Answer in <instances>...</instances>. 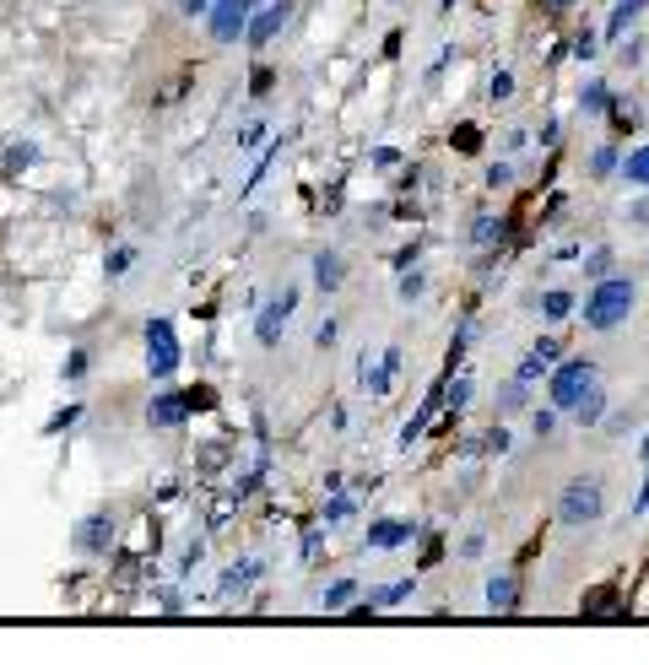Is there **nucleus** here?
<instances>
[{"instance_id": "1", "label": "nucleus", "mask_w": 649, "mask_h": 665, "mask_svg": "<svg viewBox=\"0 0 649 665\" xmlns=\"http://www.w3.org/2000/svg\"><path fill=\"white\" fill-rule=\"evenodd\" d=\"M633 303H639V292H633L628 276H601L585 298V325L590 330H617L622 319L633 314Z\"/></svg>"}, {"instance_id": "2", "label": "nucleus", "mask_w": 649, "mask_h": 665, "mask_svg": "<svg viewBox=\"0 0 649 665\" xmlns=\"http://www.w3.org/2000/svg\"><path fill=\"white\" fill-rule=\"evenodd\" d=\"M606 514V487H601V476H574L563 492H558V520L563 525H595Z\"/></svg>"}, {"instance_id": "3", "label": "nucleus", "mask_w": 649, "mask_h": 665, "mask_svg": "<svg viewBox=\"0 0 649 665\" xmlns=\"http://www.w3.org/2000/svg\"><path fill=\"white\" fill-rule=\"evenodd\" d=\"M179 363H184V352H179L174 319H163V314L147 319V374H152V379H174Z\"/></svg>"}, {"instance_id": "4", "label": "nucleus", "mask_w": 649, "mask_h": 665, "mask_svg": "<svg viewBox=\"0 0 649 665\" xmlns=\"http://www.w3.org/2000/svg\"><path fill=\"white\" fill-rule=\"evenodd\" d=\"M595 384H601V379H595V363H590V357H568L558 374H547V390H552V406H558V411H574L579 395L595 390Z\"/></svg>"}, {"instance_id": "5", "label": "nucleus", "mask_w": 649, "mask_h": 665, "mask_svg": "<svg viewBox=\"0 0 649 665\" xmlns=\"http://www.w3.org/2000/svg\"><path fill=\"white\" fill-rule=\"evenodd\" d=\"M260 11V0H211L206 11V33L211 44H238L249 33V17Z\"/></svg>"}, {"instance_id": "6", "label": "nucleus", "mask_w": 649, "mask_h": 665, "mask_svg": "<svg viewBox=\"0 0 649 665\" xmlns=\"http://www.w3.org/2000/svg\"><path fill=\"white\" fill-rule=\"evenodd\" d=\"M298 309V292L287 287V292H276V298L266 303V309L255 314V341L260 347H282V336H287V319H293Z\"/></svg>"}, {"instance_id": "7", "label": "nucleus", "mask_w": 649, "mask_h": 665, "mask_svg": "<svg viewBox=\"0 0 649 665\" xmlns=\"http://www.w3.org/2000/svg\"><path fill=\"white\" fill-rule=\"evenodd\" d=\"M71 547L82 552V557H103V552L114 547V514H109V509H98V514H87V520H76Z\"/></svg>"}, {"instance_id": "8", "label": "nucleus", "mask_w": 649, "mask_h": 665, "mask_svg": "<svg viewBox=\"0 0 649 665\" xmlns=\"http://www.w3.org/2000/svg\"><path fill=\"white\" fill-rule=\"evenodd\" d=\"M287 22H293V0H271V6H260L255 17H249V33H244V44H249V49H266L271 38L287 28Z\"/></svg>"}, {"instance_id": "9", "label": "nucleus", "mask_w": 649, "mask_h": 665, "mask_svg": "<svg viewBox=\"0 0 649 665\" xmlns=\"http://www.w3.org/2000/svg\"><path fill=\"white\" fill-rule=\"evenodd\" d=\"M190 390H163V395H152V406H147V422L157 433H168V428H184L190 422Z\"/></svg>"}, {"instance_id": "10", "label": "nucleus", "mask_w": 649, "mask_h": 665, "mask_svg": "<svg viewBox=\"0 0 649 665\" xmlns=\"http://www.w3.org/2000/svg\"><path fill=\"white\" fill-rule=\"evenodd\" d=\"M412 536H417L412 520H374V525H368L363 547L368 552H401V547H412Z\"/></svg>"}, {"instance_id": "11", "label": "nucleus", "mask_w": 649, "mask_h": 665, "mask_svg": "<svg viewBox=\"0 0 649 665\" xmlns=\"http://www.w3.org/2000/svg\"><path fill=\"white\" fill-rule=\"evenodd\" d=\"M341 282H347V260H341L336 249H320V255H314V287L341 292Z\"/></svg>"}, {"instance_id": "12", "label": "nucleus", "mask_w": 649, "mask_h": 665, "mask_svg": "<svg viewBox=\"0 0 649 665\" xmlns=\"http://www.w3.org/2000/svg\"><path fill=\"white\" fill-rule=\"evenodd\" d=\"M260 574H266V563H260V557H238V563L228 568V574H222V584H217V590H222V595H244L249 584L260 579Z\"/></svg>"}, {"instance_id": "13", "label": "nucleus", "mask_w": 649, "mask_h": 665, "mask_svg": "<svg viewBox=\"0 0 649 665\" xmlns=\"http://www.w3.org/2000/svg\"><path fill=\"white\" fill-rule=\"evenodd\" d=\"M487 611H498V617L520 611V584H514L509 574H493V579H487Z\"/></svg>"}, {"instance_id": "14", "label": "nucleus", "mask_w": 649, "mask_h": 665, "mask_svg": "<svg viewBox=\"0 0 649 665\" xmlns=\"http://www.w3.org/2000/svg\"><path fill=\"white\" fill-rule=\"evenodd\" d=\"M644 6H649V0H617L612 17H606V38H628V28L644 17Z\"/></svg>"}, {"instance_id": "15", "label": "nucleus", "mask_w": 649, "mask_h": 665, "mask_svg": "<svg viewBox=\"0 0 649 665\" xmlns=\"http://www.w3.org/2000/svg\"><path fill=\"white\" fill-rule=\"evenodd\" d=\"M574 422H579V428H601V422H606V390H601V384L579 395V406H574Z\"/></svg>"}, {"instance_id": "16", "label": "nucleus", "mask_w": 649, "mask_h": 665, "mask_svg": "<svg viewBox=\"0 0 649 665\" xmlns=\"http://www.w3.org/2000/svg\"><path fill=\"white\" fill-rule=\"evenodd\" d=\"M412 590H417V579H395V584H384V590L368 595V606H374V611H395V606L412 601Z\"/></svg>"}, {"instance_id": "17", "label": "nucleus", "mask_w": 649, "mask_h": 665, "mask_svg": "<svg viewBox=\"0 0 649 665\" xmlns=\"http://www.w3.org/2000/svg\"><path fill=\"white\" fill-rule=\"evenodd\" d=\"M503 238H509V222H498V217H476L471 222V244L476 249H498Z\"/></svg>"}, {"instance_id": "18", "label": "nucleus", "mask_w": 649, "mask_h": 665, "mask_svg": "<svg viewBox=\"0 0 649 665\" xmlns=\"http://www.w3.org/2000/svg\"><path fill=\"white\" fill-rule=\"evenodd\" d=\"M282 146H287L282 136H271V141H266V152L255 157V168H249V179H244V195H255V184H260V179H266L271 168H276V157H282Z\"/></svg>"}, {"instance_id": "19", "label": "nucleus", "mask_w": 649, "mask_h": 665, "mask_svg": "<svg viewBox=\"0 0 649 665\" xmlns=\"http://www.w3.org/2000/svg\"><path fill=\"white\" fill-rule=\"evenodd\" d=\"M352 601H357V579H336V584L320 595V611H330V617H336V611H352Z\"/></svg>"}, {"instance_id": "20", "label": "nucleus", "mask_w": 649, "mask_h": 665, "mask_svg": "<svg viewBox=\"0 0 649 665\" xmlns=\"http://www.w3.org/2000/svg\"><path fill=\"white\" fill-rule=\"evenodd\" d=\"M33 163H38V141H11L0 168H6V174H22V168H33Z\"/></svg>"}, {"instance_id": "21", "label": "nucleus", "mask_w": 649, "mask_h": 665, "mask_svg": "<svg viewBox=\"0 0 649 665\" xmlns=\"http://www.w3.org/2000/svg\"><path fill=\"white\" fill-rule=\"evenodd\" d=\"M622 179L639 184V190H649V146H639V152L622 157Z\"/></svg>"}, {"instance_id": "22", "label": "nucleus", "mask_w": 649, "mask_h": 665, "mask_svg": "<svg viewBox=\"0 0 649 665\" xmlns=\"http://www.w3.org/2000/svg\"><path fill=\"white\" fill-rule=\"evenodd\" d=\"M87 368H92V352L87 347H71V352H65V363H60V379L65 384H82Z\"/></svg>"}, {"instance_id": "23", "label": "nucleus", "mask_w": 649, "mask_h": 665, "mask_svg": "<svg viewBox=\"0 0 649 665\" xmlns=\"http://www.w3.org/2000/svg\"><path fill=\"white\" fill-rule=\"evenodd\" d=\"M579 109H585V114H606V109H612V92H606L601 76L585 82V92H579Z\"/></svg>"}, {"instance_id": "24", "label": "nucleus", "mask_w": 649, "mask_h": 665, "mask_svg": "<svg viewBox=\"0 0 649 665\" xmlns=\"http://www.w3.org/2000/svg\"><path fill=\"white\" fill-rule=\"evenodd\" d=\"M357 514V498H347V492H330V503L320 509V520L325 525H341V520H352Z\"/></svg>"}, {"instance_id": "25", "label": "nucleus", "mask_w": 649, "mask_h": 665, "mask_svg": "<svg viewBox=\"0 0 649 665\" xmlns=\"http://www.w3.org/2000/svg\"><path fill=\"white\" fill-rule=\"evenodd\" d=\"M541 314H547V319H568V314H574V292L552 287L547 298H541Z\"/></svg>"}, {"instance_id": "26", "label": "nucleus", "mask_w": 649, "mask_h": 665, "mask_svg": "<svg viewBox=\"0 0 649 665\" xmlns=\"http://www.w3.org/2000/svg\"><path fill=\"white\" fill-rule=\"evenodd\" d=\"M136 265V244H119V249H109V260H103V271H109V282H119V276Z\"/></svg>"}, {"instance_id": "27", "label": "nucleus", "mask_w": 649, "mask_h": 665, "mask_svg": "<svg viewBox=\"0 0 649 665\" xmlns=\"http://www.w3.org/2000/svg\"><path fill=\"white\" fill-rule=\"evenodd\" d=\"M606 114H612V130H617V136H633V130H639V114H633V103H617V98H612V109H606Z\"/></svg>"}, {"instance_id": "28", "label": "nucleus", "mask_w": 649, "mask_h": 665, "mask_svg": "<svg viewBox=\"0 0 649 665\" xmlns=\"http://www.w3.org/2000/svg\"><path fill=\"white\" fill-rule=\"evenodd\" d=\"M579 611H585V617H606V611H617V584H601V595H590Z\"/></svg>"}, {"instance_id": "29", "label": "nucleus", "mask_w": 649, "mask_h": 665, "mask_svg": "<svg viewBox=\"0 0 649 665\" xmlns=\"http://www.w3.org/2000/svg\"><path fill=\"white\" fill-rule=\"evenodd\" d=\"M617 146H595V152H590V174L595 179H606V174H617Z\"/></svg>"}, {"instance_id": "30", "label": "nucleus", "mask_w": 649, "mask_h": 665, "mask_svg": "<svg viewBox=\"0 0 649 665\" xmlns=\"http://www.w3.org/2000/svg\"><path fill=\"white\" fill-rule=\"evenodd\" d=\"M466 401H471V379H466V374H460V379L449 374V390H444V406H449V417H455V411L466 406Z\"/></svg>"}, {"instance_id": "31", "label": "nucleus", "mask_w": 649, "mask_h": 665, "mask_svg": "<svg viewBox=\"0 0 649 665\" xmlns=\"http://www.w3.org/2000/svg\"><path fill=\"white\" fill-rule=\"evenodd\" d=\"M82 417H87V411H82V406H60V411H55V417H49V422H44V438H55L60 428H76V422H82Z\"/></svg>"}, {"instance_id": "32", "label": "nucleus", "mask_w": 649, "mask_h": 665, "mask_svg": "<svg viewBox=\"0 0 649 665\" xmlns=\"http://www.w3.org/2000/svg\"><path fill=\"white\" fill-rule=\"evenodd\" d=\"M525 390H531V384H525V379L503 384V390H498V411H520V406H525Z\"/></svg>"}, {"instance_id": "33", "label": "nucleus", "mask_w": 649, "mask_h": 665, "mask_svg": "<svg viewBox=\"0 0 649 665\" xmlns=\"http://www.w3.org/2000/svg\"><path fill=\"white\" fill-rule=\"evenodd\" d=\"M547 368H552V363H547V357H541V352H531V357H525V363H520V368H514V379H525V384H536L541 374H547Z\"/></svg>"}, {"instance_id": "34", "label": "nucleus", "mask_w": 649, "mask_h": 665, "mask_svg": "<svg viewBox=\"0 0 649 665\" xmlns=\"http://www.w3.org/2000/svg\"><path fill=\"white\" fill-rule=\"evenodd\" d=\"M271 87H276V71H271V65H255V76H249V92H255V98H266Z\"/></svg>"}, {"instance_id": "35", "label": "nucleus", "mask_w": 649, "mask_h": 665, "mask_svg": "<svg viewBox=\"0 0 649 665\" xmlns=\"http://www.w3.org/2000/svg\"><path fill=\"white\" fill-rule=\"evenodd\" d=\"M552 428H558V406H547V411H531V433H536V438H547Z\"/></svg>"}, {"instance_id": "36", "label": "nucleus", "mask_w": 649, "mask_h": 665, "mask_svg": "<svg viewBox=\"0 0 649 665\" xmlns=\"http://www.w3.org/2000/svg\"><path fill=\"white\" fill-rule=\"evenodd\" d=\"M606 265H612V249H590V255H585V276H595V282H601Z\"/></svg>"}, {"instance_id": "37", "label": "nucleus", "mask_w": 649, "mask_h": 665, "mask_svg": "<svg viewBox=\"0 0 649 665\" xmlns=\"http://www.w3.org/2000/svg\"><path fill=\"white\" fill-rule=\"evenodd\" d=\"M422 287H428V282H422V271H401V287H395V292L412 303V298H422Z\"/></svg>"}, {"instance_id": "38", "label": "nucleus", "mask_w": 649, "mask_h": 665, "mask_svg": "<svg viewBox=\"0 0 649 665\" xmlns=\"http://www.w3.org/2000/svg\"><path fill=\"white\" fill-rule=\"evenodd\" d=\"M336 341H341V325H336V319H320V330H314V347H336Z\"/></svg>"}, {"instance_id": "39", "label": "nucleus", "mask_w": 649, "mask_h": 665, "mask_svg": "<svg viewBox=\"0 0 649 665\" xmlns=\"http://www.w3.org/2000/svg\"><path fill=\"white\" fill-rule=\"evenodd\" d=\"M455 146H460V152H476V146H482V130H476V125H460V130H455Z\"/></svg>"}, {"instance_id": "40", "label": "nucleus", "mask_w": 649, "mask_h": 665, "mask_svg": "<svg viewBox=\"0 0 649 665\" xmlns=\"http://www.w3.org/2000/svg\"><path fill=\"white\" fill-rule=\"evenodd\" d=\"M260 136H266V119H249V125L238 130V146H244V152H249V146H255Z\"/></svg>"}, {"instance_id": "41", "label": "nucleus", "mask_w": 649, "mask_h": 665, "mask_svg": "<svg viewBox=\"0 0 649 665\" xmlns=\"http://www.w3.org/2000/svg\"><path fill=\"white\" fill-rule=\"evenodd\" d=\"M487 184H493V190H503V184H514V168H509V163H487Z\"/></svg>"}, {"instance_id": "42", "label": "nucleus", "mask_w": 649, "mask_h": 665, "mask_svg": "<svg viewBox=\"0 0 649 665\" xmlns=\"http://www.w3.org/2000/svg\"><path fill=\"white\" fill-rule=\"evenodd\" d=\"M374 168H384V174L401 168V152H395V146H374Z\"/></svg>"}, {"instance_id": "43", "label": "nucleus", "mask_w": 649, "mask_h": 665, "mask_svg": "<svg viewBox=\"0 0 649 665\" xmlns=\"http://www.w3.org/2000/svg\"><path fill=\"white\" fill-rule=\"evenodd\" d=\"M531 352H541V357H547V363H558V357H563V341H558V336H541Z\"/></svg>"}, {"instance_id": "44", "label": "nucleus", "mask_w": 649, "mask_h": 665, "mask_svg": "<svg viewBox=\"0 0 649 665\" xmlns=\"http://www.w3.org/2000/svg\"><path fill=\"white\" fill-rule=\"evenodd\" d=\"M487 92H493V103H498V98H509V92H514V76H509V71H498L493 82H487Z\"/></svg>"}, {"instance_id": "45", "label": "nucleus", "mask_w": 649, "mask_h": 665, "mask_svg": "<svg viewBox=\"0 0 649 665\" xmlns=\"http://www.w3.org/2000/svg\"><path fill=\"white\" fill-rule=\"evenodd\" d=\"M157 601H163V611H179V606H184L179 584H163V590H157Z\"/></svg>"}, {"instance_id": "46", "label": "nucleus", "mask_w": 649, "mask_h": 665, "mask_svg": "<svg viewBox=\"0 0 649 665\" xmlns=\"http://www.w3.org/2000/svg\"><path fill=\"white\" fill-rule=\"evenodd\" d=\"M174 6L184 11V17H206V11H211V0H174Z\"/></svg>"}, {"instance_id": "47", "label": "nucleus", "mask_w": 649, "mask_h": 665, "mask_svg": "<svg viewBox=\"0 0 649 665\" xmlns=\"http://www.w3.org/2000/svg\"><path fill=\"white\" fill-rule=\"evenodd\" d=\"M487 552V536H466L460 541V557H482Z\"/></svg>"}, {"instance_id": "48", "label": "nucleus", "mask_w": 649, "mask_h": 665, "mask_svg": "<svg viewBox=\"0 0 649 665\" xmlns=\"http://www.w3.org/2000/svg\"><path fill=\"white\" fill-rule=\"evenodd\" d=\"M487 449H498V455H503V449H509V428H503V422H498L493 433H487Z\"/></svg>"}, {"instance_id": "49", "label": "nucleus", "mask_w": 649, "mask_h": 665, "mask_svg": "<svg viewBox=\"0 0 649 665\" xmlns=\"http://www.w3.org/2000/svg\"><path fill=\"white\" fill-rule=\"evenodd\" d=\"M320 547H325V536H320V530H309V536H303V557H320Z\"/></svg>"}, {"instance_id": "50", "label": "nucleus", "mask_w": 649, "mask_h": 665, "mask_svg": "<svg viewBox=\"0 0 649 665\" xmlns=\"http://www.w3.org/2000/svg\"><path fill=\"white\" fill-rule=\"evenodd\" d=\"M628 222H649V195H644V201H633V206H628Z\"/></svg>"}, {"instance_id": "51", "label": "nucleus", "mask_w": 649, "mask_h": 665, "mask_svg": "<svg viewBox=\"0 0 649 665\" xmlns=\"http://www.w3.org/2000/svg\"><path fill=\"white\" fill-rule=\"evenodd\" d=\"M439 557H444V541H439V536H433V541H428V552H422V563H428V568H433V563H439Z\"/></svg>"}, {"instance_id": "52", "label": "nucleus", "mask_w": 649, "mask_h": 665, "mask_svg": "<svg viewBox=\"0 0 649 665\" xmlns=\"http://www.w3.org/2000/svg\"><path fill=\"white\" fill-rule=\"evenodd\" d=\"M422 255V244H412V249H401V255H395V265H401V271H412V260Z\"/></svg>"}, {"instance_id": "53", "label": "nucleus", "mask_w": 649, "mask_h": 665, "mask_svg": "<svg viewBox=\"0 0 649 665\" xmlns=\"http://www.w3.org/2000/svg\"><path fill=\"white\" fill-rule=\"evenodd\" d=\"M574 49H579V60H590V55H595V33H579Z\"/></svg>"}, {"instance_id": "54", "label": "nucleus", "mask_w": 649, "mask_h": 665, "mask_svg": "<svg viewBox=\"0 0 649 665\" xmlns=\"http://www.w3.org/2000/svg\"><path fill=\"white\" fill-rule=\"evenodd\" d=\"M639 514H649V476H644V492H639Z\"/></svg>"}, {"instance_id": "55", "label": "nucleus", "mask_w": 649, "mask_h": 665, "mask_svg": "<svg viewBox=\"0 0 649 665\" xmlns=\"http://www.w3.org/2000/svg\"><path fill=\"white\" fill-rule=\"evenodd\" d=\"M541 6H552V11H558V6H579V0H541Z\"/></svg>"}, {"instance_id": "56", "label": "nucleus", "mask_w": 649, "mask_h": 665, "mask_svg": "<svg viewBox=\"0 0 649 665\" xmlns=\"http://www.w3.org/2000/svg\"><path fill=\"white\" fill-rule=\"evenodd\" d=\"M644 471H649V433H644Z\"/></svg>"}, {"instance_id": "57", "label": "nucleus", "mask_w": 649, "mask_h": 665, "mask_svg": "<svg viewBox=\"0 0 649 665\" xmlns=\"http://www.w3.org/2000/svg\"><path fill=\"white\" fill-rule=\"evenodd\" d=\"M444 6H455V0H444Z\"/></svg>"}]
</instances>
